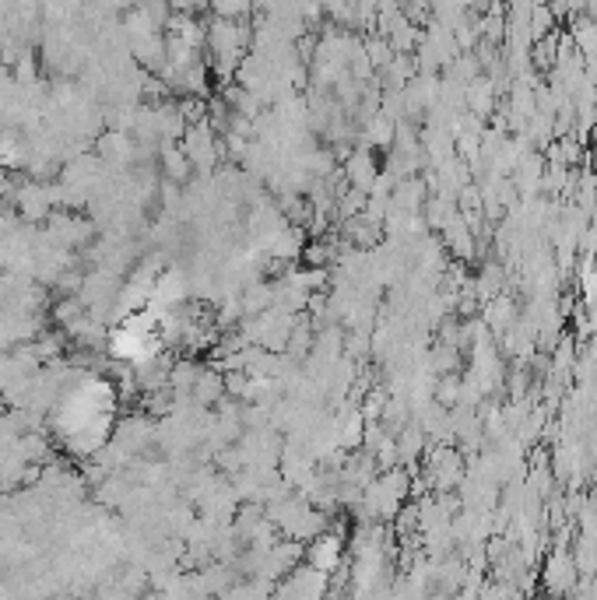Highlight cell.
<instances>
[{
	"label": "cell",
	"mask_w": 597,
	"mask_h": 600,
	"mask_svg": "<svg viewBox=\"0 0 597 600\" xmlns=\"http://www.w3.org/2000/svg\"><path fill=\"white\" fill-rule=\"evenodd\" d=\"M180 148H183V155H187V162L194 165V169H208V165H215V134H211L208 120L197 123V127H187Z\"/></svg>",
	"instance_id": "1"
},
{
	"label": "cell",
	"mask_w": 597,
	"mask_h": 600,
	"mask_svg": "<svg viewBox=\"0 0 597 600\" xmlns=\"http://www.w3.org/2000/svg\"><path fill=\"white\" fill-rule=\"evenodd\" d=\"M569 579H573V565H569V558L566 555H555L552 562H548V569H545L548 593H562L569 586Z\"/></svg>",
	"instance_id": "4"
},
{
	"label": "cell",
	"mask_w": 597,
	"mask_h": 600,
	"mask_svg": "<svg viewBox=\"0 0 597 600\" xmlns=\"http://www.w3.org/2000/svg\"><path fill=\"white\" fill-rule=\"evenodd\" d=\"M341 537L338 534H327V537H317V544H313V551H310V569H317V572H331L334 565L341 562Z\"/></svg>",
	"instance_id": "2"
},
{
	"label": "cell",
	"mask_w": 597,
	"mask_h": 600,
	"mask_svg": "<svg viewBox=\"0 0 597 600\" xmlns=\"http://www.w3.org/2000/svg\"><path fill=\"white\" fill-rule=\"evenodd\" d=\"M348 176H352L355 190H362V193H366L369 186L376 183V176H380V172L373 169V158H369L366 151H359V155H355L352 162H348Z\"/></svg>",
	"instance_id": "3"
},
{
	"label": "cell",
	"mask_w": 597,
	"mask_h": 600,
	"mask_svg": "<svg viewBox=\"0 0 597 600\" xmlns=\"http://www.w3.org/2000/svg\"><path fill=\"white\" fill-rule=\"evenodd\" d=\"M15 190V183H11V176H8V169H0V200L8 197V193Z\"/></svg>",
	"instance_id": "5"
}]
</instances>
